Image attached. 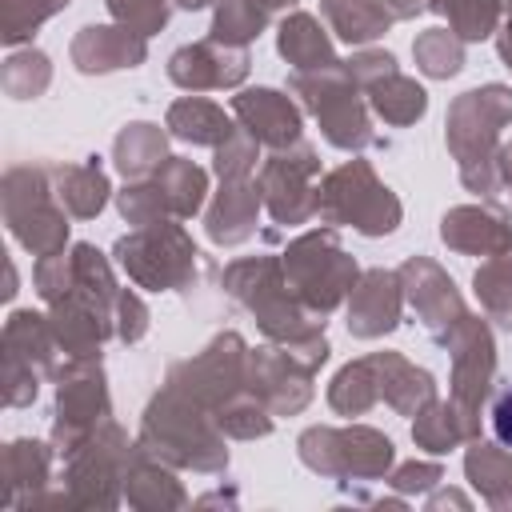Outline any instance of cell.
<instances>
[{
	"mask_svg": "<svg viewBox=\"0 0 512 512\" xmlns=\"http://www.w3.org/2000/svg\"><path fill=\"white\" fill-rule=\"evenodd\" d=\"M268 24V8L260 0H216V24H212V40L244 48L252 36H260V28Z\"/></svg>",
	"mask_w": 512,
	"mask_h": 512,
	"instance_id": "obj_37",
	"label": "cell"
},
{
	"mask_svg": "<svg viewBox=\"0 0 512 512\" xmlns=\"http://www.w3.org/2000/svg\"><path fill=\"white\" fill-rule=\"evenodd\" d=\"M412 56H416L420 72H428V76H456L460 64H464V44H460L456 32L428 28V32H420V40L412 44Z\"/></svg>",
	"mask_w": 512,
	"mask_h": 512,
	"instance_id": "obj_40",
	"label": "cell"
},
{
	"mask_svg": "<svg viewBox=\"0 0 512 512\" xmlns=\"http://www.w3.org/2000/svg\"><path fill=\"white\" fill-rule=\"evenodd\" d=\"M316 152L308 144H300L296 152H276L268 164H264V176H260V192H264V204L268 212L280 220V224H300L308 220L312 212H320V192H312V176H316Z\"/></svg>",
	"mask_w": 512,
	"mask_h": 512,
	"instance_id": "obj_12",
	"label": "cell"
},
{
	"mask_svg": "<svg viewBox=\"0 0 512 512\" xmlns=\"http://www.w3.org/2000/svg\"><path fill=\"white\" fill-rule=\"evenodd\" d=\"M168 128L180 136V140H192V144H224L236 128L232 120L224 116V108L200 100V96H184L168 108Z\"/></svg>",
	"mask_w": 512,
	"mask_h": 512,
	"instance_id": "obj_30",
	"label": "cell"
},
{
	"mask_svg": "<svg viewBox=\"0 0 512 512\" xmlns=\"http://www.w3.org/2000/svg\"><path fill=\"white\" fill-rule=\"evenodd\" d=\"M116 256L124 264V272L140 284V288H184L196 264V248L184 236L180 224H144L132 236H124L116 244Z\"/></svg>",
	"mask_w": 512,
	"mask_h": 512,
	"instance_id": "obj_8",
	"label": "cell"
},
{
	"mask_svg": "<svg viewBox=\"0 0 512 512\" xmlns=\"http://www.w3.org/2000/svg\"><path fill=\"white\" fill-rule=\"evenodd\" d=\"M224 284L236 300H244L260 328L280 340V344H296L304 340L308 332H320L316 324H308V316L300 312V304L292 300V292L284 288L288 276H280V264L276 260H240L224 272Z\"/></svg>",
	"mask_w": 512,
	"mask_h": 512,
	"instance_id": "obj_5",
	"label": "cell"
},
{
	"mask_svg": "<svg viewBox=\"0 0 512 512\" xmlns=\"http://www.w3.org/2000/svg\"><path fill=\"white\" fill-rule=\"evenodd\" d=\"M144 60V36L124 24H92L80 28L72 40V64L80 72H112V68H136Z\"/></svg>",
	"mask_w": 512,
	"mask_h": 512,
	"instance_id": "obj_19",
	"label": "cell"
},
{
	"mask_svg": "<svg viewBox=\"0 0 512 512\" xmlns=\"http://www.w3.org/2000/svg\"><path fill=\"white\" fill-rule=\"evenodd\" d=\"M512 120V88L488 84L464 92L448 108V144L460 160V180L472 192H496V136Z\"/></svg>",
	"mask_w": 512,
	"mask_h": 512,
	"instance_id": "obj_2",
	"label": "cell"
},
{
	"mask_svg": "<svg viewBox=\"0 0 512 512\" xmlns=\"http://www.w3.org/2000/svg\"><path fill=\"white\" fill-rule=\"evenodd\" d=\"M164 132L156 124H128L116 136V168L132 180H144L164 164Z\"/></svg>",
	"mask_w": 512,
	"mask_h": 512,
	"instance_id": "obj_34",
	"label": "cell"
},
{
	"mask_svg": "<svg viewBox=\"0 0 512 512\" xmlns=\"http://www.w3.org/2000/svg\"><path fill=\"white\" fill-rule=\"evenodd\" d=\"M440 236L448 248L472 256H500L512 248V228L488 208H452L440 224Z\"/></svg>",
	"mask_w": 512,
	"mask_h": 512,
	"instance_id": "obj_20",
	"label": "cell"
},
{
	"mask_svg": "<svg viewBox=\"0 0 512 512\" xmlns=\"http://www.w3.org/2000/svg\"><path fill=\"white\" fill-rule=\"evenodd\" d=\"M280 56L296 72H324V68H336L340 64L332 56V44L320 32V24L312 16H304V12H296V16H288L280 24Z\"/></svg>",
	"mask_w": 512,
	"mask_h": 512,
	"instance_id": "obj_25",
	"label": "cell"
},
{
	"mask_svg": "<svg viewBox=\"0 0 512 512\" xmlns=\"http://www.w3.org/2000/svg\"><path fill=\"white\" fill-rule=\"evenodd\" d=\"M380 400V376H376V360H356V364H344L328 388V404L340 412V416H360L368 412L372 404Z\"/></svg>",
	"mask_w": 512,
	"mask_h": 512,
	"instance_id": "obj_33",
	"label": "cell"
},
{
	"mask_svg": "<svg viewBox=\"0 0 512 512\" xmlns=\"http://www.w3.org/2000/svg\"><path fill=\"white\" fill-rule=\"evenodd\" d=\"M264 8H284V4H292V0H260Z\"/></svg>",
	"mask_w": 512,
	"mask_h": 512,
	"instance_id": "obj_59",
	"label": "cell"
},
{
	"mask_svg": "<svg viewBox=\"0 0 512 512\" xmlns=\"http://www.w3.org/2000/svg\"><path fill=\"white\" fill-rule=\"evenodd\" d=\"M284 276L296 288V296L316 308L328 312L344 300V292H352L356 284V264L352 256L336 244L332 232H308L296 244H288L284 252Z\"/></svg>",
	"mask_w": 512,
	"mask_h": 512,
	"instance_id": "obj_6",
	"label": "cell"
},
{
	"mask_svg": "<svg viewBox=\"0 0 512 512\" xmlns=\"http://www.w3.org/2000/svg\"><path fill=\"white\" fill-rule=\"evenodd\" d=\"M476 416H468L464 408H456L452 400L448 404H424L420 412H416V424H412V440L420 444V448H428V452H448V448H456L460 440H472L476 436Z\"/></svg>",
	"mask_w": 512,
	"mask_h": 512,
	"instance_id": "obj_26",
	"label": "cell"
},
{
	"mask_svg": "<svg viewBox=\"0 0 512 512\" xmlns=\"http://www.w3.org/2000/svg\"><path fill=\"white\" fill-rule=\"evenodd\" d=\"M64 460H68V500L76 508H112L120 500V484L132 452H128V436L112 420L96 424L84 436V444Z\"/></svg>",
	"mask_w": 512,
	"mask_h": 512,
	"instance_id": "obj_7",
	"label": "cell"
},
{
	"mask_svg": "<svg viewBox=\"0 0 512 512\" xmlns=\"http://www.w3.org/2000/svg\"><path fill=\"white\" fill-rule=\"evenodd\" d=\"M300 460L320 476H336V428H308L300 436Z\"/></svg>",
	"mask_w": 512,
	"mask_h": 512,
	"instance_id": "obj_49",
	"label": "cell"
},
{
	"mask_svg": "<svg viewBox=\"0 0 512 512\" xmlns=\"http://www.w3.org/2000/svg\"><path fill=\"white\" fill-rule=\"evenodd\" d=\"M36 384H40V372H36L24 356H16V352L4 348V400H8L12 408L32 404V400H36Z\"/></svg>",
	"mask_w": 512,
	"mask_h": 512,
	"instance_id": "obj_48",
	"label": "cell"
},
{
	"mask_svg": "<svg viewBox=\"0 0 512 512\" xmlns=\"http://www.w3.org/2000/svg\"><path fill=\"white\" fill-rule=\"evenodd\" d=\"M4 348L24 356L36 372H52V356L60 348L56 332H52V320L40 316V312H12L8 324H4Z\"/></svg>",
	"mask_w": 512,
	"mask_h": 512,
	"instance_id": "obj_28",
	"label": "cell"
},
{
	"mask_svg": "<svg viewBox=\"0 0 512 512\" xmlns=\"http://www.w3.org/2000/svg\"><path fill=\"white\" fill-rule=\"evenodd\" d=\"M400 284H404V292H408V300H412V308H416V316L424 320V328L444 344L448 336H452V328L468 316L464 312V304H460V296H456V288H452V280L432 264V260H408L404 268H400Z\"/></svg>",
	"mask_w": 512,
	"mask_h": 512,
	"instance_id": "obj_15",
	"label": "cell"
},
{
	"mask_svg": "<svg viewBox=\"0 0 512 512\" xmlns=\"http://www.w3.org/2000/svg\"><path fill=\"white\" fill-rule=\"evenodd\" d=\"M244 360H248V352H244L240 336H236V332H224V336H216L196 360L176 364L172 376H168V384L180 388V392H184L188 400H196L200 408L216 412V408H224V404L236 396V388L244 384Z\"/></svg>",
	"mask_w": 512,
	"mask_h": 512,
	"instance_id": "obj_11",
	"label": "cell"
},
{
	"mask_svg": "<svg viewBox=\"0 0 512 512\" xmlns=\"http://www.w3.org/2000/svg\"><path fill=\"white\" fill-rule=\"evenodd\" d=\"M308 376L312 368H304L288 348H256L244 360V380L268 412H300L312 396Z\"/></svg>",
	"mask_w": 512,
	"mask_h": 512,
	"instance_id": "obj_14",
	"label": "cell"
},
{
	"mask_svg": "<svg viewBox=\"0 0 512 512\" xmlns=\"http://www.w3.org/2000/svg\"><path fill=\"white\" fill-rule=\"evenodd\" d=\"M256 136H248V132H232L224 144H220V152H216V172L224 176V180H248V172L256 168Z\"/></svg>",
	"mask_w": 512,
	"mask_h": 512,
	"instance_id": "obj_47",
	"label": "cell"
},
{
	"mask_svg": "<svg viewBox=\"0 0 512 512\" xmlns=\"http://www.w3.org/2000/svg\"><path fill=\"white\" fill-rule=\"evenodd\" d=\"M384 8H388L392 16H416V12L424 8V0H384Z\"/></svg>",
	"mask_w": 512,
	"mask_h": 512,
	"instance_id": "obj_54",
	"label": "cell"
},
{
	"mask_svg": "<svg viewBox=\"0 0 512 512\" xmlns=\"http://www.w3.org/2000/svg\"><path fill=\"white\" fill-rule=\"evenodd\" d=\"M292 88L304 92V104L316 112L324 136L336 148L352 152V148L372 144V128H368V116L356 100V80L348 76V64H336L324 72H296Z\"/></svg>",
	"mask_w": 512,
	"mask_h": 512,
	"instance_id": "obj_9",
	"label": "cell"
},
{
	"mask_svg": "<svg viewBox=\"0 0 512 512\" xmlns=\"http://www.w3.org/2000/svg\"><path fill=\"white\" fill-rule=\"evenodd\" d=\"M368 92H372L376 112H380L388 124H412V120H420V116H424V108H428L424 88H420L416 80L400 76V72H388V76H384V80H376Z\"/></svg>",
	"mask_w": 512,
	"mask_h": 512,
	"instance_id": "obj_36",
	"label": "cell"
},
{
	"mask_svg": "<svg viewBox=\"0 0 512 512\" xmlns=\"http://www.w3.org/2000/svg\"><path fill=\"white\" fill-rule=\"evenodd\" d=\"M4 92L8 96H16V100H32V96H40L44 88H48V80H52V68H48V56L44 52H36V48H28V52H12L8 60H4Z\"/></svg>",
	"mask_w": 512,
	"mask_h": 512,
	"instance_id": "obj_41",
	"label": "cell"
},
{
	"mask_svg": "<svg viewBox=\"0 0 512 512\" xmlns=\"http://www.w3.org/2000/svg\"><path fill=\"white\" fill-rule=\"evenodd\" d=\"M156 184H160V192H164V200L176 216H192L204 204V192H208L204 172L192 160H180V156H168L156 168Z\"/></svg>",
	"mask_w": 512,
	"mask_h": 512,
	"instance_id": "obj_35",
	"label": "cell"
},
{
	"mask_svg": "<svg viewBox=\"0 0 512 512\" xmlns=\"http://www.w3.org/2000/svg\"><path fill=\"white\" fill-rule=\"evenodd\" d=\"M492 428H496L500 444L512 448V388H504L496 396V404H492Z\"/></svg>",
	"mask_w": 512,
	"mask_h": 512,
	"instance_id": "obj_53",
	"label": "cell"
},
{
	"mask_svg": "<svg viewBox=\"0 0 512 512\" xmlns=\"http://www.w3.org/2000/svg\"><path fill=\"white\" fill-rule=\"evenodd\" d=\"M444 472H440V464H404V468H396V476H392V484L400 488V492H428L436 480H440Z\"/></svg>",
	"mask_w": 512,
	"mask_h": 512,
	"instance_id": "obj_52",
	"label": "cell"
},
{
	"mask_svg": "<svg viewBox=\"0 0 512 512\" xmlns=\"http://www.w3.org/2000/svg\"><path fill=\"white\" fill-rule=\"evenodd\" d=\"M216 428L236 440H252V436H268L272 420L260 400H228L224 408H216Z\"/></svg>",
	"mask_w": 512,
	"mask_h": 512,
	"instance_id": "obj_42",
	"label": "cell"
},
{
	"mask_svg": "<svg viewBox=\"0 0 512 512\" xmlns=\"http://www.w3.org/2000/svg\"><path fill=\"white\" fill-rule=\"evenodd\" d=\"M108 416V388H104V372L100 360H72L60 372V392H56V428H52V444L60 456H72L84 436L104 424Z\"/></svg>",
	"mask_w": 512,
	"mask_h": 512,
	"instance_id": "obj_10",
	"label": "cell"
},
{
	"mask_svg": "<svg viewBox=\"0 0 512 512\" xmlns=\"http://www.w3.org/2000/svg\"><path fill=\"white\" fill-rule=\"evenodd\" d=\"M428 8H436L440 16H448V24H452V32L460 40H484L496 28L500 0H432Z\"/></svg>",
	"mask_w": 512,
	"mask_h": 512,
	"instance_id": "obj_39",
	"label": "cell"
},
{
	"mask_svg": "<svg viewBox=\"0 0 512 512\" xmlns=\"http://www.w3.org/2000/svg\"><path fill=\"white\" fill-rule=\"evenodd\" d=\"M68 0H4V44H20L24 36L36 32L40 20H48L52 12H60Z\"/></svg>",
	"mask_w": 512,
	"mask_h": 512,
	"instance_id": "obj_43",
	"label": "cell"
},
{
	"mask_svg": "<svg viewBox=\"0 0 512 512\" xmlns=\"http://www.w3.org/2000/svg\"><path fill=\"white\" fill-rule=\"evenodd\" d=\"M140 448L148 456H160L168 464L180 468H196V472H220L228 464V452L220 444V428L216 420L200 416V404L188 400L180 388H164L148 412H144V436Z\"/></svg>",
	"mask_w": 512,
	"mask_h": 512,
	"instance_id": "obj_1",
	"label": "cell"
},
{
	"mask_svg": "<svg viewBox=\"0 0 512 512\" xmlns=\"http://www.w3.org/2000/svg\"><path fill=\"white\" fill-rule=\"evenodd\" d=\"M320 216L328 224H352L364 236H384L400 224V200L372 176L364 160H352L324 180Z\"/></svg>",
	"mask_w": 512,
	"mask_h": 512,
	"instance_id": "obj_3",
	"label": "cell"
},
{
	"mask_svg": "<svg viewBox=\"0 0 512 512\" xmlns=\"http://www.w3.org/2000/svg\"><path fill=\"white\" fill-rule=\"evenodd\" d=\"M56 196H60V204H64L72 216L92 220V216L104 208V200H108V180H104L96 156H92L88 164L56 168Z\"/></svg>",
	"mask_w": 512,
	"mask_h": 512,
	"instance_id": "obj_32",
	"label": "cell"
},
{
	"mask_svg": "<svg viewBox=\"0 0 512 512\" xmlns=\"http://www.w3.org/2000/svg\"><path fill=\"white\" fill-rule=\"evenodd\" d=\"M476 296L484 304V312L492 320H500L504 328H512V248L492 256L480 272H476Z\"/></svg>",
	"mask_w": 512,
	"mask_h": 512,
	"instance_id": "obj_38",
	"label": "cell"
},
{
	"mask_svg": "<svg viewBox=\"0 0 512 512\" xmlns=\"http://www.w3.org/2000/svg\"><path fill=\"white\" fill-rule=\"evenodd\" d=\"M52 192L56 188H48L44 168H8L4 176V220L32 256H56L68 240V224L52 204Z\"/></svg>",
	"mask_w": 512,
	"mask_h": 512,
	"instance_id": "obj_4",
	"label": "cell"
},
{
	"mask_svg": "<svg viewBox=\"0 0 512 512\" xmlns=\"http://www.w3.org/2000/svg\"><path fill=\"white\" fill-rule=\"evenodd\" d=\"M176 4H180V8H204L208 0H176Z\"/></svg>",
	"mask_w": 512,
	"mask_h": 512,
	"instance_id": "obj_58",
	"label": "cell"
},
{
	"mask_svg": "<svg viewBox=\"0 0 512 512\" xmlns=\"http://www.w3.org/2000/svg\"><path fill=\"white\" fill-rule=\"evenodd\" d=\"M32 276H36V292H40L48 304L64 300V296L76 288V264H72V256H64V252H56V256H40Z\"/></svg>",
	"mask_w": 512,
	"mask_h": 512,
	"instance_id": "obj_45",
	"label": "cell"
},
{
	"mask_svg": "<svg viewBox=\"0 0 512 512\" xmlns=\"http://www.w3.org/2000/svg\"><path fill=\"white\" fill-rule=\"evenodd\" d=\"M464 472L472 488L492 504V508H512V456L500 452L496 444L476 440L464 456Z\"/></svg>",
	"mask_w": 512,
	"mask_h": 512,
	"instance_id": "obj_29",
	"label": "cell"
},
{
	"mask_svg": "<svg viewBox=\"0 0 512 512\" xmlns=\"http://www.w3.org/2000/svg\"><path fill=\"white\" fill-rule=\"evenodd\" d=\"M444 344L452 352V404L464 408L468 416H476L488 388H492V376H496L492 336H488L484 320L464 316Z\"/></svg>",
	"mask_w": 512,
	"mask_h": 512,
	"instance_id": "obj_13",
	"label": "cell"
},
{
	"mask_svg": "<svg viewBox=\"0 0 512 512\" xmlns=\"http://www.w3.org/2000/svg\"><path fill=\"white\" fill-rule=\"evenodd\" d=\"M120 212H124L128 224L144 228V224L164 220V212H172V208H168L160 184L152 180V184H132V188H124V192H120Z\"/></svg>",
	"mask_w": 512,
	"mask_h": 512,
	"instance_id": "obj_44",
	"label": "cell"
},
{
	"mask_svg": "<svg viewBox=\"0 0 512 512\" xmlns=\"http://www.w3.org/2000/svg\"><path fill=\"white\" fill-rule=\"evenodd\" d=\"M336 464H340V480L344 476H360V480H376L392 468V440L372 432V428H344L336 432Z\"/></svg>",
	"mask_w": 512,
	"mask_h": 512,
	"instance_id": "obj_24",
	"label": "cell"
},
{
	"mask_svg": "<svg viewBox=\"0 0 512 512\" xmlns=\"http://www.w3.org/2000/svg\"><path fill=\"white\" fill-rule=\"evenodd\" d=\"M388 72H396V60L388 52H360L356 60H348V76L364 88H372L376 80H384Z\"/></svg>",
	"mask_w": 512,
	"mask_h": 512,
	"instance_id": "obj_51",
	"label": "cell"
},
{
	"mask_svg": "<svg viewBox=\"0 0 512 512\" xmlns=\"http://www.w3.org/2000/svg\"><path fill=\"white\" fill-rule=\"evenodd\" d=\"M248 72V52L244 48H232V44H220V40H208V44H188L180 48L172 60H168V76L188 88V92H200V88H232L240 84Z\"/></svg>",
	"mask_w": 512,
	"mask_h": 512,
	"instance_id": "obj_16",
	"label": "cell"
},
{
	"mask_svg": "<svg viewBox=\"0 0 512 512\" xmlns=\"http://www.w3.org/2000/svg\"><path fill=\"white\" fill-rule=\"evenodd\" d=\"M232 112H236L240 128L268 148H288L300 140V112L292 108L288 96H280L272 88H252V92L232 96Z\"/></svg>",
	"mask_w": 512,
	"mask_h": 512,
	"instance_id": "obj_17",
	"label": "cell"
},
{
	"mask_svg": "<svg viewBox=\"0 0 512 512\" xmlns=\"http://www.w3.org/2000/svg\"><path fill=\"white\" fill-rule=\"evenodd\" d=\"M428 504H468L464 496H456V492H448V496H432Z\"/></svg>",
	"mask_w": 512,
	"mask_h": 512,
	"instance_id": "obj_57",
	"label": "cell"
},
{
	"mask_svg": "<svg viewBox=\"0 0 512 512\" xmlns=\"http://www.w3.org/2000/svg\"><path fill=\"white\" fill-rule=\"evenodd\" d=\"M400 276L392 272H364L352 284V304H348V332L352 336H384L400 324Z\"/></svg>",
	"mask_w": 512,
	"mask_h": 512,
	"instance_id": "obj_18",
	"label": "cell"
},
{
	"mask_svg": "<svg viewBox=\"0 0 512 512\" xmlns=\"http://www.w3.org/2000/svg\"><path fill=\"white\" fill-rule=\"evenodd\" d=\"M256 208H260V192L248 180H224V192L208 212V236L216 244H240L256 224Z\"/></svg>",
	"mask_w": 512,
	"mask_h": 512,
	"instance_id": "obj_23",
	"label": "cell"
},
{
	"mask_svg": "<svg viewBox=\"0 0 512 512\" xmlns=\"http://www.w3.org/2000/svg\"><path fill=\"white\" fill-rule=\"evenodd\" d=\"M116 316H120V324H116L120 340L136 344V340L148 332V308H144L132 292H120V296H116Z\"/></svg>",
	"mask_w": 512,
	"mask_h": 512,
	"instance_id": "obj_50",
	"label": "cell"
},
{
	"mask_svg": "<svg viewBox=\"0 0 512 512\" xmlns=\"http://www.w3.org/2000/svg\"><path fill=\"white\" fill-rule=\"evenodd\" d=\"M124 496L136 508H180L184 504V488L160 464H152L144 448H136L124 468Z\"/></svg>",
	"mask_w": 512,
	"mask_h": 512,
	"instance_id": "obj_27",
	"label": "cell"
},
{
	"mask_svg": "<svg viewBox=\"0 0 512 512\" xmlns=\"http://www.w3.org/2000/svg\"><path fill=\"white\" fill-rule=\"evenodd\" d=\"M496 172H500V180H504V184L512 188V144L496 152Z\"/></svg>",
	"mask_w": 512,
	"mask_h": 512,
	"instance_id": "obj_55",
	"label": "cell"
},
{
	"mask_svg": "<svg viewBox=\"0 0 512 512\" xmlns=\"http://www.w3.org/2000/svg\"><path fill=\"white\" fill-rule=\"evenodd\" d=\"M48 484V448L36 440H16L4 448V504L32 508Z\"/></svg>",
	"mask_w": 512,
	"mask_h": 512,
	"instance_id": "obj_21",
	"label": "cell"
},
{
	"mask_svg": "<svg viewBox=\"0 0 512 512\" xmlns=\"http://www.w3.org/2000/svg\"><path fill=\"white\" fill-rule=\"evenodd\" d=\"M376 360V376H380V396L396 408V412H404V416H416L424 404H432V376L428 372H420V368H412L404 356H396V352H376L372 356Z\"/></svg>",
	"mask_w": 512,
	"mask_h": 512,
	"instance_id": "obj_22",
	"label": "cell"
},
{
	"mask_svg": "<svg viewBox=\"0 0 512 512\" xmlns=\"http://www.w3.org/2000/svg\"><path fill=\"white\" fill-rule=\"evenodd\" d=\"M500 56H504V64L512 68V12H508V28L500 32Z\"/></svg>",
	"mask_w": 512,
	"mask_h": 512,
	"instance_id": "obj_56",
	"label": "cell"
},
{
	"mask_svg": "<svg viewBox=\"0 0 512 512\" xmlns=\"http://www.w3.org/2000/svg\"><path fill=\"white\" fill-rule=\"evenodd\" d=\"M324 16L332 32L348 44H368L384 36L392 24V12L384 8V0H324Z\"/></svg>",
	"mask_w": 512,
	"mask_h": 512,
	"instance_id": "obj_31",
	"label": "cell"
},
{
	"mask_svg": "<svg viewBox=\"0 0 512 512\" xmlns=\"http://www.w3.org/2000/svg\"><path fill=\"white\" fill-rule=\"evenodd\" d=\"M108 8H112V16H116L124 28L140 32V36L160 32L164 20H168V4H164V0H108Z\"/></svg>",
	"mask_w": 512,
	"mask_h": 512,
	"instance_id": "obj_46",
	"label": "cell"
}]
</instances>
